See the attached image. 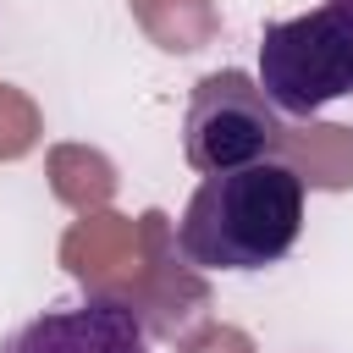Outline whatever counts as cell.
<instances>
[{
	"mask_svg": "<svg viewBox=\"0 0 353 353\" xmlns=\"http://www.w3.org/2000/svg\"><path fill=\"white\" fill-rule=\"evenodd\" d=\"M287 149V121L276 99L237 66L210 72L188 94L182 116V160L193 171H237L254 160H276Z\"/></svg>",
	"mask_w": 353,
	"mask_h": 353,
	"instance_id": "2",
	"label": "cell"
},
{
	"mask_svg": "<svg viewBox=\"0 0 353 353\" xmlns=\"http://www.w3.org/2000/svg\"><path fill=\"white\" fill-rule=\"evenodd\" d=\"M132 11L160 39V50H199L215 33V6L210 0H132Z\"/></svg>",
	"mask_w": 353,
	"mask_h": 353,
	"instance_id": "6",
	"label": "cell"
},
{
	"mask_svg": "<svg viewBox=\"0 0 353 353\" xmlns=\"http://www.w3.org/2000/svg\"><path fill=\"white\" fill-rule=\"evenodd\" d=\"M0 353H149V325L127 298L88 292V303L44 309L0 336Z\"/></svg>",
	"mask_w": 353,
	"mask_h": 353,
	"instance_id": "4",
	"label": "cell"
},
{
	"mask_svg": "<svg viewBox=\"0 0 353 353\" xmlns=\"http://www.w3.org/2000/svg\"><path fill=\"white\" fill-rule=\"evenodd\" d=\"M303 232V176L287 160L210 171L182 221L176 248L193 270H265L281 265Z\"/></svg>",
	"mask_w": 353,
	"mask_h": 353,
	"instance_id": "1",
	"label": "cell"
},
{
	"mask_svg": "<svg viewBox=\"0 0 353 353\" xmlns=\"http://www.w3.org/2000/svg\"><path fill=\"white\" fill-rule=\"evenodd\" d=\"M325 6H331V11H342V17L353 22V0H325Z\"/></svg>",
	"mask_w": 353,
	"mask_h": 353,
	"instance_id": "9",
	"label": "cell"
},
{
	"mask_svg": "<svg viewBox=\"0 0 353 353\" xmlns=\"http://www.w3.org/2000/svg\"><path fill=\"white\" fill-rule=\"evenodd\" d=\"M259 88L281 116H314L320 105L353 94V22L331 6H314L259 33Z\"/></svg>",
	"mask_w": 353,
	"mask_h": 353,
	"instance_id": "3",
	"label": "cell"
},
{
	"mask_svg": "<svg viewBox=\"0 0 353 353\" xmlns=\"http://www.w3.org/2000/svg\"><path fill=\"white\" fill-rule=\"evenodd\" d=\"M287 149L303 160V182L314 188H347L353 182V132L347 127H309V132H287Z\"/></svg>",
	"mask_w": 353,
	"mask_h": 353,
	"instance_id": "5",
	"label": "cell"
},
{
	"mask_svg": "<svg viewBox=\"0 0 353 353\" xmlns=\"http://www.w3.org/2000/svg\"><path fill=\"white\" fill-rule=\"evenodd\" d=\"M39 143V110L28 94H17L11 83H0V160H17Z\"/></svg>",
	"mask_w": 353,
	"mask_h": 353,
	"instance_id": "7",
	"label": "cell"
},
{
	"mask_svg": "<svg viewBox=\"0 0 353 353\" xmlns=\"http://www.w3.org/2000/svg\"><path fill=\"white\" fill-rule=\"evenodd\" d=\"M182 353H254V347H248L243 331H226V325L215 331V325H210V331H199L193 342H182Z\"/></svg>",
	"mask_w": 353,
	"mask_h": 353,
	"instance_id": "8",
	"label": "cell"
}]
</instances>
